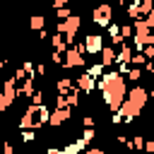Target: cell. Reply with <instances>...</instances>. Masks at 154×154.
Masks as SVG:
<instances>
[{"label": "cell", "instance_id": "11", "mask_svg": "<svg viewBox=\"0 0 154 154\" xmlns=\"http://www.w3.org/2000/svg\"><path fill=\"white\" fill-rule=\"evenodd\" d=\"M132 46L125 41V43H120L118 48H116V63L113 65H120V63H130V58H132Z\"/></svg>", "mask_w": 154, "mask_h": 154}, {"label": "cell", "instance_id": "8", "mask_svg": "<svg viewBox=\"0 0 154 154\" xmlns=\"http://www.w3.org/2000/svg\"><path fill=\"white\" fill-rule=\"evenodd\" d=\"M75 82V89L79 91V94H94V89H96V79L94 77H89L87 72H82L77 79H72Z\"/></svg>", "mask_w": 154, "mask_h": 154}, {"label": "cell", "instance_id": "19", "mask_svg": "<svg viewBox=\"0 0 154 154\" xmlns=\"http://www.w3.org/2000/svg\"><path fill=\"white\" fill-rule=\"evenodd\" d=\"M142 77H144L142 67H130V70H128V75H125V79H130V82H135V84H137Z\"/></svg>", "mask_w": 154, "mask_h": 154}, {"label": "cell", "instance_id": "39", "mask_svg": "<svg viewBox=\"0 0 154 154\" xmlns=\"http://www.w3.org/2000/svg\"><path fill=\"white\" fill-rule=\"evenodd\" d=\"M46 154H65V152H63V147H48Z\"/></svg>", "mask_w": 154, "mask_h": 154}, {"label": "cell", "instance_id": "14", "mask_svg": "<svg viewBox=\"0 0 154 154\" xmlns=\"http://www.w3.org/2000/svg\"><path fill=\"white\" fill-rule=\"evenodd\" d=\"M84 149H87V142H84L82 137H77L75 142H67V144L63 147L65 154H79V152H84Z\"/></svg>", "mask_w": 154, "mask_h": 154}, {"label": "cell", "instance_id": "5", "mask_svg": "<svg viewBox=\"0 0 154 154\" xmlns=\"http://www.w3.org/2000/svg\"><path fill=\"white\" fill-rule=\"evenodd\" d=\"M79 26H82V17H79V14H70L67 19L55 22V34H63L65 43L72 46V43H75V36H77V31H79Z\"/></svg>", "mask_w": 154, "mask_h": 154}, {"label": "cell", "instance_id": "6", "mask_svg": "<svg viewBox=\"0 0 154 154\" xmlns=\"http://www.w3.org/2000/svg\"><path fill=\"white\" fill-rule=\"evenodd\" d=\"M91 22L96 24V26H108L111 22H113V5L111 2H99L94 10H91Z\"/></svg>", "mask_w": 154, "mask_h": 154}, {"label": "cell", "instance_id": "29", "mask_svg": "<svg viewBox=\"0 0 154 154\" xmlns=\"http://www.w3.org/2000/svg\"><path fill=\"white\" fill-rule=\"evenodd\" d=\"M106 29H108V36H111V38H116V36H120V24H113V22H111V24H108Z\"/></svg>", "mask_w": 154, "mask_h": 154}, {"label": "cell", "instance_id": "35", "mask_svg": "<svg viewBox=\"0 0 154 154\" xmlns=\"http://www.w3.org/2000/svg\"><path fill=\"white\" fill-rule=\"evenodd\" d=\"M70 2H72V0H53V10H58V7H70Z\"/></svg>", "mask_w": 154, "mask_h": 154}, {"label": "cell", "instance_id": "16", "mask_svg": "<svg viewBox=\"0 0 154 154\" xmlns=\"http://www.w3.org/2000/svg\"><path fill=\"white\" fill-rule=\"evenodd\" d=\"M43 26H46V17H43V14H34V17L29 19V29H31V31H41Z\"/></svg>", "mask_w": 154, "mask_h": 154}, {"label": "cell", "instance_id": "31", "mask_svg": "<svg viewBox=\"0 0 154 154\" xmlns=\"http://www.w3.org/2000/svg\"><path fill=\"white\" fill-rule=\"evenodd\" d=\"M53 99H55V108H67V103H65V94H55Z\"/></svg>", "mask_w": 154, "mask_h": 154}, {"label": "cell", "instance_id": "30", "mask_svg": "<svg viewBox=\"0 0 154 154\" xmlns=\"http://www.w3.org/2000/svg\"><path fill=\"white\" fill-rule=\"evenodd\" d=\"M130 36H132V26H130V24H123V26H120V38L128 41Z\"/></svg>", "mask_w": 154, "mask_h": 154}, {"label": "cell", "instance_id": "26", "mask_svg": "<svg viewBox=\"0 0 154 154\" xmlns=\"http://www.w3.org/2000/svg\"><path fill=\"white\" fill-rule=\"evenodd\" d=\"M10 106H12V101H10V99H7V96L0 91V116H2L5 111H10Z\"/></svg>", "mask_w": 154, "mask_h": 154}, {"label": "cell", "instance_id": "28", "mask_svg": "<svg viewBox=\"0 0 154 154\" xmlns=\"http://www.w3.org/2000/svg\"><path fill=\"white\" fill-rule=\"evenodd\" d=\"M94 137H96V130H94V128H84V132H82V140H84V142L89 144V142H91Z\"/></svg>", "mask_w": 154, "mask_h": 154}, {"label": "cell", "instance_id": "4", "mask_svg": "<svg viewBox=\"0 0 154 154\" xmlns=\"http://www.w3.org/2000/svg\"><path fill=\"white\" fill-rule=\"evenodd\" d=\"M84 65H87V58H84V46H82V41L67 46L65 53H63L60 67H63V70H72V67H84Z\"/></svg>", "mask_w": 154, "mask_h": 154}, {"label": "cell", "instance_id": "34", "mask_svg": "<svg viewBox=\"0 0 154 154\" xmlns=\"http://www.w3.org/2000/svg\"><path fill=\"white\" fill-rule=\"evenodd\" d=\"M142 152H144V154H152V152H154V142H152V140H147V142L142 144Z\"/></svg>", "mask_w": 154, "mask_h": 154}, {"label": "cell", "instance_id": "17", "mask_svg": "<svg viewBox=\"0 0 154 154\" xmlns=\"http://www.w3.org/2000/svg\"><path fill=\"white\" fill-rule=\"evenodd\" d=\"M103 72H106V67H103L101 63H91V65H87V75H89V77H94V79H99Z\"/></svg>", "mask_w": 154, "mask_h": 154}, {"label": "cell", "instance_id": "10", "mask_svg": "<svg viewBox=\"0 0 154 154\" xmlns=\"http://www.w3.org/2000/svg\"><path fill=\"white\" fill-rule=\"evenodd\" d=\"M99 63H101L106 70H111V67H113V63H116V48L103 43V48L99 51Z\"/></svg>", "mask_w": 154, "mask_h": 154}, {"label": "cell", "instance_id": "20", "mask_svg": "<svg viewBox=\"0 0 154 154\" xmlns=\"http://www.w3.org/2000/svg\"><path fill=\"white\" fill-rule=\"evenodd\" d=\"M46 103V91L43 89H34L31 94V106H43Z\"/></svg>", "mask_w": 154, "mask_h": 154}, {"label": "cell", "instance_id": "3", "mask_svg": "<svg viewBox=\"0 0 154 154\" xmlns=\"http://www.w3.org/2000/svg\"><path fill=\"white\" fill-rule=\"evenodd\" d=\"M48 116H51V111H48L46 103L43 106H31L29 103L24 108L22 118H19V130H38V128H43L48 123Z\"/></svg>", "mask_w": 154, "mask_h": 154}, {"label": "cell", "instance_id": "7", "mask_svg": "<svg viewBox=\"0 0 154 154\" xmlns=\"http://www.w3.org/2000/svg\"><path fill=\"white\" fill-rule=\"evenodd\" d=\"M82 46H84V55H99V51L103 48V36L101 34H87L82 38Z\"/></svg>", "mask_w": 154, "mask_h": 154}, {"label": "cell", "instance_id": "27", "mask_svg": "<svg viewBox=\"0 0 154 154\" xmlns=\"http://www.w3.org/2000/svg\"><path fill=\"white\" fill-rule=\"evenodd\" d=\"M46 72H48V67L43 63H34V75L36 77H46Z\"/></svg>", "mask_w": 154, "mask_h": 154}, {"label": "cell", "instance_id": "9", "mask_svg": "<svg viewBox=\"0 0 154 154\" xmlns=\"http://www.w3.org/2000/svg\"><path fill=\"white\" fill-rule=\"evenodd\" d=\"M70 118H72V111H70V108H53V111H51V116H48V123H46V125L58 128V125L67 123Z\"/></svg>", "mask_w": 154, "mask_h": 154}, {"label": "cell", "instance_id": "15", "mask_svg": "<svg viewBox=\"0 0 154 154\" xmlns=\"http://www.w3.org/2000/svg\"><path fill=\"white\" fill-rule=\"evenodd\" d=\"M51 46H53V51L55 53H65V48H67V43H65V38H63V34H55L53 38H51Z\"/></svg>", "mask_w": 154, "mask_h": 154}, {"label": "cell", "instance_id": "32", "mask_svg": "<svg viewBox=\"0 0 154 154\" xmlns=\"http://www.w3.org/2000/svg\"><path fill=\"white\" fill-rule=\"evenodd\" d=\"M142 72H144V75H152V72H154V60H144Z\"/></svg>", "mask_w": 154, "mask_h": 154}, {"label": "cell", "instance_id": "21", "mask_svg": "<svg viewBox=\"0 0 154 154\" xmlns=\"http://www.w3.org/2000/svg\"><path fill=\"white\" fill-rule=\"evenodd\" d=\"M65 103H67V108H72V106H77V103H79V91H77V89H72V91H67V94H65Z\"/></svg>", "mask_w": 154, "mask_h": 154}, {"label": "cell", "instance_id": "13", "mask_svg": "<svg viewBox=\"0 0 154 154\" xmlns=\"http://www.w3.org/2000/svg\"><path fill=\"white\" fill-rule=\"evenodd\" d=\"M72 89H75L72 77H60V79H55V94H67V91H72Z\"/></svg>", "mask_w": 154, "mask_h": 154}, {"label": "cell", "instance_id": "33", "mask_svg": "<svg viewBox=\"0 0 154 154\" xmlns=\"http://www.w3.org/2000/svg\"><path fill=\"white\" fill-rule=\"evenodd\" d=\"M82 125H84V128H94V125H96V118H94V116H84V118H82Z\"/></svg>", "mask_w": 154, "mask_h": 154}, {"label": "cell", "instance_id": "36", "mask_svg": "<svg viewBox=\"0 0 154 154\" xmlns=\"http://www.w3.org/2000/svg\"><path fill=\"white\" fill-rule=\"evenodd\" d=\"M2 152L5 154H14V144L12 142H2Z\"/></svg>", "mask_w": 154, "mask_h": 154}, {"label": "cell", "instance_id": "25", "mask_svg": "<svg viewBox=\"0 0 154 154\" xmlns=\"http://www.w3.org/2000/svg\"><path fill=\"white\" fill-rule=\"evenodd\" d=\"M70 14H72V10H70V7H58V10H55V17H58V22L67 19Z\"/></svg>", "mask_w": 154, "mask_h": 154}, {"label": "cell", "instance_id": "37", "mask_svg": "<svg viewBox=\"0 0 154 154\" xmlns=\"http://www.w3.org/2000/svg\"><path fill=\"white\" fill-rule=\"evenodd\" d=\"M84 154H106L101 147H89V149H84Z\"/></svg>", "mask_w": 154, "mask_h": 154}, {"label": "cell", "instance_id": "41", "mask_svg": "<svg viewBox=\"0 0 154 154\" xmlns=\"http://www.w3.org/2000/svg\"><path fill=\"white\" fill-rule=\"evenodd\" d=\"M123 2H125V0H116V5H123Z\"/></svg>", "mask_w": 154, "mask_h": 154}, {"label": "cell", "instance_id": "40", "mask_svg": "<svg viewBox=\"0 0 154 154\" xmlns=\"http://www.w3.org/2000/svg\"><path fill=\"white\" fill-rule=\"evenodd\" d=\"M46 38H48V31L41 29V31H38V41H46Z\"/></svg>", "mask_w": 154, "mask_h": 154}, {"label": "cell", "instance_id": "24", "mask_svg": "<svg viewBox=\"0 0 154 154\" xmlns=\"http://www.w3.org/2000/svg\"><path fill=\"white\" fill-rule=\"evenodd\" d=\"M125 12H128V17H130V19H137V17H140V10H137V0H135V2H130Z\"/></svg>", "mask_w": 154, "mask_h": 154}, {"label": "cell", "instance_id": "12", "mask_svg": "<svg viewBox=\"0 0 154 154\" xmlns=\"http://www.w3.org/2000/svg\"><path fill=\"white\" fill-rule=\"evenodd\" d=\"M10 101H14L17 99V82H14V77H7L5 82H2V89H0Z\"/></svg>", "mask_w": 154, "mask_h": 154}, {"label": "cell", "instance_id": "22", "mask_svg": "<svg viewBox=\"0 0 154 154\" xmlns=\"http://www.w3.org/2000/svg\"><path fill=\"white\" fill-rule=\"evenodd\" d=\"M130 144H132V152H142L144 137H142V135H132V137H130Z\"/></svg>", "mask_w": 154, "mask_h": 154}, {"label": "cell", "instance_id": "2", "mask_svg": "<svg viewBox=\"0 0 154 154\" xmlns=\"http://www.w3.org/2000/svg\"><path fill=\"white\" fill-rule=\"evenodd\" d=\"M147 96H149V91L142 87V84H135L132 89H128V94H125V101L118 106V116H120V120L123 123H132L140 113H142V108H144V103H147Z\"/></svg>", "mask_w": 154, "mask_h": 154}, {"label": "cell", "instance_id": "1", "mask_svg": "<svg viewBox=\"0 0 154 154\" xmlns=\"http://www.w3.org/2000/svg\"><path fill=\"white\" fill-rule=\"evenodd\" d=\"M96 89L101 91V99L106 101L108 111H111V113H116V111H118V106L125 101L128 82H125V77H123L120 72H116V70L111 67V70H106V72L96 79Z\"/></svg>", "mask_w": 154, "mask_h": 154}, {"label": "cell", "instance_id": "18", "mask_svg": "<svg viewBox=\"0 0 154 154\" xmlns=\"http://www.w3.org/2000/svg\"><path fill=\"white\" fill-rule=\"evenodd\" d=\"M137 10L140 17H147L149 12H154V0H137Z\"/></svg>", "mask_w": 154, "mask_h": 154}, {"label": "cell", "instance_id": "38", "mask_svg": "<svg viewBox=\"0 0 154 154\" xmlns=\"http://www.w3.org/2000/svg\"><path fill=\"white\" fill-rule=\"evenodd\" d=\"M51 60H53V63H55V65H60V63H63V55H60V53H55V51H53V53H51Z\"/></svg>", "mask_w": 154, "mask_h": 154}, {"label": "cell", "instance_id": "23", "mask_svg": "<svg viewBox=\"0 0 154 154\" xmlns=\"http://www.w3.org/2000/svg\"><path fill=\"white\" fill-rule=\"evenodd\" d=\"M19 135H22V142H24V144H31V142L36 140V130H22Z\"/></svg>", "mask_w": 154, "mask_h": 154}]
</instances>
